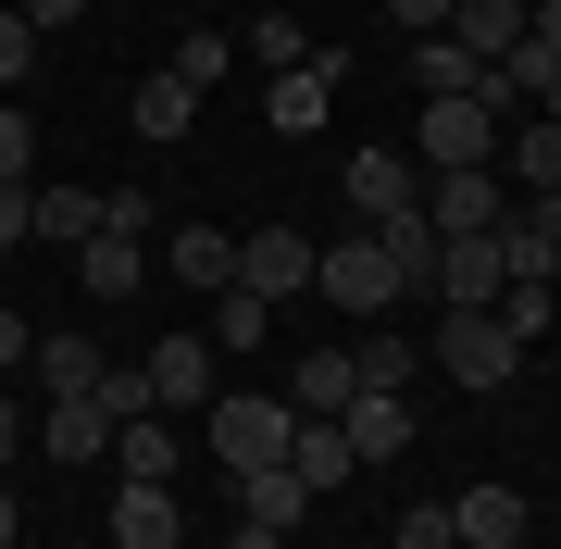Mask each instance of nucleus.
Returning <instances> with one entry per match:
<instances>
[{"instance_id": "nucleus-1", "label": "nucleus", "mask_w": 561, "mask_h": 549, "mask_svg": "<svg viewBox=\"0 0 561 549\" xmlns=\"http://www.w3.org/2000/svg\"><path fill=\"white\" fill-rule=\"evenodd\" d=\"M312 287H324L337 312H400V300H412V275L387 263L375 225H362V238H337V250H312Z\"/></svg>"}, {"instance_id": "nucleus-2", "label": "nucleus", "mask_w": 561, "mask_h": 549, "mask_svg": "<svg viewBox=\"0 0 561 549\" xmlns=\"http://www.w3.org/2000/svg\"><path fill=\"white\" fill-rule=\"evenodd\" d=\"M201 437H213V462H225V474H262V462H287V400L238 387V400H213V412H201Z\"/></svg>"}, {"instance_id": "nucleus-3", "label": "nucleus", "mask_w": 561, "mask_h": 549, "mask_svg": "<svg viewBox=\"0 0 561 549\" xmlns=\"http://www.w3.org/2000/svg\"><path fill=\"white\" fill-rule=\"evenodd\" d=\"M512 363H524V338L500 325V312H437V375H461V387H512Z\"/></svg>"}, {"instance_id": "nucleus-4", "label": "nucleus", "mask_w": 561, "mask_h": 549, "mask_svg": "<svg viewBox=\"0 0 561 549\" xmlns=\"http://www.w3.org/2000/svg\"><path fill=\"white\" fill-rule=\"evenodd\" d=\"M500 163V101H424V175Z\"/></svg>"}, {"instance_id": "nucleus-5", "label": "nucleus", "mask_w": 561, "mask_h": 549, "mask_svg": "<svg viewBox=\"0 0 561 549\" xmlns=\"http://www.w3.org/2000/svg\"><path fill=\"white\" fill-rule=\"evenodd\" d=\"M337 437H350V462H362V474H387V462L412 449V400H400V387H350Z\"/></svg>"}, {"instance_id": "nucleus-6", "label": "nucleus", "mask_w": 561, "mask_h": 549, "mask_svg": "<svg viewBox=\"0 0 561 549\" xmlns=\"http://www.w3.org/2000/svg\"><path fill=\"white\" fill-rule=\"evenodd\" d=\"M424 225H437V238H500V163H461V175H437L424 187Z\"/></svg>"}, {"instance_id": "nucleus-7", "label": "nucleus", "mask_w": 561, "mask_h": 549, "mask_svg": "<svg viewBox=\"0 0 561 549\" xmlns=\"http://www.w3.org/2000/svg\"><path fill=\"white\" fill-rule=\"evenodd\" d=\"M437 287L449 312H500V287H512V263H500V238H437Z\"/></svg>"}, {"instance_id": "nucleus-8", "label": "nucleus", "mask_w": 561, "mask_h": 549, "mask_svg": "<svg viewBox=\"0 0 561 549\" xmlns=\"http://www.w3.org/2000/svg\"><path fill=\"white\" fill-rule=\"evenodd\" d=\"M238 287H250V300H300V287H312V238H300V225L238 238Z\"/></svg>"}, {"instance_id": "nucleus-9", "label": "nucleus", "mask_w": 561, "mask_h": 549, "mask_svg": "<svg viewBox=\"0 0 561 549\" xmlns=\"http://www.w3.org/2000/svg\"><path fill=\"white\" fill-rule=\"evenodd\" d=\"M213 363H225L213 338H162L150 363H138L150 375V412H213Z\"/></svg>"}, {"instance_id": "nucleus-10", "label": "nucleus", "mask_w": 561, "mask_h": 549, "mask_svg": "<svg viewBox=\"0 0 561 549\" xmlns=\"http://www.w3.org/2000/svg\"><path fill=\"white\" fill-rule=\"evenodd\" d=\"M337 76H350L337 50H312V62H287V76L262 88V113H275V138H312V125H324V101H337Z\"/></svg>"}, {"instance_id": "nucleus-11", "label": "nucleus", "mask_w": 561, "mask_h": 549, "mask_svg": "<svg viewBox=\"0 0 561 549\" xmlns=\"http://www.w3.org/2000/svg\"><path fill=\"white\" fill-rule=\"evenodd\" d=\"M350 213L362 225H400V213H424V175L400 163V150H350Z\"/></svg>"}, {"instance_id": "nucleus-12", "label": "nucleus", "mask_w": 561, "mask_h": 549, "mask_svg": "<svg viewBox=\"0 0 561 549\" xmlns=\"http://www.w3.org/2000/svg\"><path fill=\"white\" fill-rule=\"evenodd\" d=\"M500 263H512V287H561V201H524L500 225Z\"/></svg>"}, {"instance_id": "nucleus-13", "label": "nucleus", "mask_w": 561, "mask_h": 549, "mask_svg": "<svg viewBox=\"0 0 561 549\" xmlns=\"http://www.w3.org/2000/svg\"><path fill=\"white\" fill-rule=\"evenodd\" d=\"M412 88L424 101H500V62H474L461 38H412Z\"/></svg>"}, {"instance_id": "nucleus-14", "label": "nucleus", "mask_w": 561, "mask_h": 549, "mask_svg": "<svg viewBox=\"0 0 561 549\" xmlns=\"http://www.w3.org/2000/svg\"><path fill=\"white\" fill-rule=\"evenodd\" d=\"M150 275H187L213 300V287H238V238H225V225H175V238L150 250Z\"/></svg>"}, {"instance_id": "nucleus-15", "label": "nucleus", "mask_w": 561, "mask_h": 549, "mask_svg": "<svg viewBox=\"0 0 561 549\" xmlns=\"http://www.w3.org/2000/svg\"><path fill=\"white\" fill-rule=\"evenodd\" d=\"M287 474H300V488L324 500V488H350V474H362V462H350V437H337V425H324V412H287Z\"/></svg>"}, {"instance_id": "nucleus-16", "label": "nucleus", "mask_w": 561, "mask_h": 549, "mask_svg": "<svg viewBox=\"0 0 561 549\" xmlns=\"http://www.w3.org/2000/svg\"><path fill=\"white\" fill-rule=\"evenodd\" d=\"M25 238L88 250V238H101V187H25Z\"/></svg>"}, {"instance_id": "nucleus-17", "label": "nucleus", "mask_w": 561, "mask_h": 549, "mask_svg": "<svg viewBox=\"0 0 561 549\" xmlns=\"http://www.w3.org/2000/svg\"><path fill=\"white\" fill-rule=\"evenodd\" d=\"M113 474H125V488H175V412L113 425Z\"/></svg>"}, {"instance_id": "nucleus-18", "label": "nucleus", "mask_w": 561, "mask_h": 549, "mask_svg": "<svg viewBox=\"0 0 561 549\" xmlns=\"http://www.w3.org/2000/svg\"><path fill=\"white\" fill-rule=\"evenodd\" d=\"M125 125H138L150 150H162V138H187V125H201V88H187L175 62H162V76H138V101H125Z\"/></svg>"}, {"instance_id": "nucleus-19", "label": "nucleus", "mask_w": 561, "mask_h": 549, "mask_svg": "<svg viewBox=\"0 0 561 549\" xmlns=\"http://www.w3.org/2000/svg\"><path fill=\"white\" fill-rule=\"evenodd\" d=\"M437 38H461L474 62H500V50H524V0H449Z\"/></svg>"}, {"instance_id": "nucleus-20", "label": "nucleus", "mask_w": 561, "mask_h": 549, "mask_svg": "<svg viewBox=\"0 0 561 549\" xmlns=\"http://www.w3.org/2000/svg\"><path fill=\"white\" fill-rule=\"evenodd\" d=\"M287 375H300V387H287V412H324V425H337V412H350V387H362L350 350H300Z\"/></svg>"}, {"instance_id": "nucleus-21", "label": "nucleus", "mask_w": 561, "mask_h": 549, "mask_svg": "<svg viewBox=\"0 0 561 549\" xmlns=\"http://www.w3.org/2000/svg\"><path fill=\"white\" fill-rule=\"evenodd\" d=\"M76 287H88V300H125V287H150V238H88V250H76Z\"/></svg>"}, {"instance_id": "nucleus-22", "label": "nucleus", "mask_w": 561, "mask_h": 549, "mask_svg": "<svg viewBox=\"0 0 561 549\" xmlns=\"http://www.w3.org/2000/svg\"><path fill=\"white\" fill-rule=\"evenodd\" d=\"M175 537H187L175 488H125V500H113V549H175Z\"/></svg>"}, {"instance_id": "nucleus-23", "label": "nucleus", "mask_w": 561, "mask_h": 549, "mask_svg": "<svg viewBox=\"0 0 561 549\" xmlns=\"http://www.w3.org/2000/svg\"><path fill=\"white\" fill-rule=\"evenodd\" d=\"M449 512H461V549H524V500L512 488H461Z\"/></svg>"}, {"instance_id": "nucleus-24", "label": "nucleus", "mask_w": 561, "mask_h": 549, "mask_svg": "<svg viewBox=\"0 0 561 549\" xmlns=\"http://www.w3.org/2000/svg\"><path fill=\"white\" fill-rule=\"evenodd\" d=\"M38 437H50V462H101V449H113V412L101 400H50Z\"/></svg>"}, {"instance_id": "nucleus-25", "label": "nucleus", "mask_w": 561, "mask_h": 549, "mask_svg": "<svg viewBox=\"0 0 561 549\" xmlns=\"http://www.w3.org/2000/svg\"><path fill=\"white\" fill-rule=\"evenodd\" d=\"M300 512H312V488H300V474H287V462L238 474V525H300Z\"/></svg>"}, {"instance_id": "nucleus-26", "label": "nucleus", "mask_w": 561, "mask_h": 549, "mask_svg": "<svg viewBox=\"0 0 561 549\" xmlns=\"http://www.w3.org/2000/svg\"><path fill=\"white\" fill-rule=\"evenodd\" d=\"M25 363H38V387H50V400H88V387H101V350H88V338H38Z\"/></svg>"}, {"instance_id": "nucleus-27", "label": "nucleus", "mask_w": 561, "mask_h": 549, "mask_svg": "<svg viewBox=\"0 0 561 549\" xmlns=\"http://www.w3.org/2000/svg\"><path fill=\"white\" fill-rule=\"evenodd\" d=\"M275 338V300H250V287H213V350H262Z\"/></svg>"}, {"instance_id": "nucleus-28", "label": "nucleus", "mask_w": 561, "mask_h": 549, "mask_svg": "<svg viewBox=\"0 0 561 549\" xmlns=\"http://www.w3.org/2000/svg\"><path fill=\"white\" fill-rule=\"evenodd\" d=\"M512 175H524V201H561V125H549V113L512 138Z\"/></svg>"}, {"instance_id": "nucleus-29", "label": "nucleus", "mask_w": 561, "mask_h": 549, "mask_svg": "<svg viewBox=\"0 0 561 549\" xmlns=\"http://www.w3.org/2000/svg\"><path fill=\"white\" fill-rule=\"evenodd\" d=\"M101 238H162V201L150 187H101Z\"/></svg>"}, {"instance_id": "nucleus-30", "label": "nucleus", "mask_w": 561, "mask_h": 549, "mask_svg": "<svg viewBox=\"0 0 561 549\" xmlns=\"http://www.w3.org/2000/svg\"><path fill=\"white\" fill-rule=\"evenodd\" d=\"M400 549H461V512H449V500H412V512H400Z\"/></svg>"}, {"instance_id": "nucleus-31", "label": "nucleus", "mask_w": 561, "mask_h": 549, "mask_svg": "<svg viewBox=\"0 0 561 549\" xmlns=\"http://www.w3.org/2000/svg\"><path fill=\"white\" fill-rule=\"evenodd\" d=\"M250 62H275V76H287V62H300V13H250Z\"/></svg>"}, {"instance_id": "nucleus-32", "label": "nucleus", "mask_w": 561, "mask_h": 549, "mask_svg": "<svg viewBox=\"0 0 561 549\" xmlns=\"http://www.w3.org/2000/svg\"><path fill=\"white\" fill-rule=\"evenodd\" d=\"M549 312H561V287H500V325L512 338H549Z\"/></svg>"}, {"instance_id": "nucleus-33", "label": "nucleus", "mask_w": 561, "mask_h": 549, "mask_svg": "<svg viewBox=\"0 0 561 549\" xmlns=\"http://www.w3.org/2000/svg\"><path fill=\"white\" fill-rule=\"evenodd\" d=\"M25 163H38V125H25L13 101H0V187H25Z\"/></svg>"}, {"instance_id": "nucleus-34", "label": "nucleus", "mask_w": 561, "mask_h": 549, "mask_svg": "<svg viewBox=\"0 0 561 549\" xmlns=\"http://www.w3.org/2000/svg\"><path fill=\"white\" fill-rule=\"evenodd\" d=\"M25 62H38V25H25V13H13V0H0V88H13V76H25Z\"/></svg>"}, {"instance_id": "nucleus-35", "label": "nucleus", "mask_w": 561, "mask_h": 549, "mask_svg": "<svg viewBox=\"0 0 561 549\" xmlns=\"http://www.w3.org/2000/svg\"><path fill=\"white\" fill-rule=\"evenodd\" d=\"M350 363H362V387H400V375H412V350H400V338H362Z\"/></svg>"}, {"instance_id": "nucleus-36", "label": "nucleus", "mask_w": 561, "mask_h": 549, "mask_svg": "<svg viewBox=\"0 0 561 549\" xmlns=\"http://www.w3.org/2000/svg\"><path fill=\"white\" fill-rule=\"evenodd\" d=\"M13 13H25V25H38V38H50V25H76L88 0H13Z\"/></svg>"}, {"instance_id": "nucleus-37", "label": "nucleus", "mask_w": 561, "mask_h": 549, "mask_svg": "<svg viewBox=\"0 0 561 549\" xmlns=\"http://www.w3.org/2000/svg\"><path fill=\"white\" fill-rule=\"evenodd\" d=\"M449 25V0H400V38H437Z\"/></svg>"}, {"instance_id": "nucleus-38", "label": "nucleus", "mask_w": 561, "mask_h": 549, "mask_svg": "<svg viewBox=\"0 0 561 549\" xmlns=\"http://www.w3.org/2000/svg\"><path fill=\"white\" fill-rule=\"evenodd\" d=\"M0 250H25V187H0Z\"/></svg>"}, {"instance_id": "nucleus-39", "label": "nucleus", "mask_w": 561, "mask_h": 549, "mask_svg": "<svg viewBox=\"0 0 561 549\" xmlns=\"http://www.w3.org/2000/svg\"><path fill=\"white\" fill-rule=\"evenodd\" d=\"M25 350H38V338H25V325H13V312H0V375H13V363H25Z\"/></svg>"}, {"instance_id": "nucleus-40", "label": "nucleus", "mask_w": 561, "mask_h": 549, "mask_svg": "<svg viewBox=\"0 0 561 549\" xmlns=\"http://www.w3.org/2000/svg\"><path fill=\"white\" fill-rule=\"evenodd\" d=\"M225 549H287V525H238V537H225Z\"/></svg>"}, {"instance_id": "nucleus-41", "label": "nucleus", "mask_w": 561, "mask_h": 549, "mask_svg": "<svg viewBox=\"0 0 561 549\" xmlns=\"http://www.w3.org/2000/svg\"><path fill=\"white\" fill-rule=\"evenodd\" d=\"M13 437H25V412H13V400H0V474H13Z\"/></svg>"}, {"instance_id": "nucleus-42", "label": "nucleus", "mask_w": 561, "mask_h": 549, "mask_svg": "<svg viewBox=\"0 0 561 549\" xmlns=\"http://www.w3.org/2000/svg\"><path fill=\"white\" fill-rule=\"evenodd\" d=\"M13 537H25V500H13V488H0V549H13Z\"/></svg>"}, {"instance_id": "nucleus-43", "label": "nucleus", "mask_w": 561, "mask_h": 549, "mask_svg": "<svg viewBox=\"0 0 561 549\" xmlns=\"http://www.w3.org/2000/svg\"><path fill=\"white\" fill-rule=\"evenodd\" d=\"M524 25H537V38H549V50H561V0H537V13H524Z\"/></svg>"}, {"instance_id": "nucleus-44", "label": "nucleus", "mask_w": 561, "mask_h": 549, "mask_svg": "<svg viewBox=\"0 0 561 549\" xmlns=\"http://www.w3.org/2000/svg\"><path fill=\"white\" fill-rule=\"evenodd\" d=\"M537 113H549V125H561V62H549V88H537Z\"/></svg>"}]
</instances>
